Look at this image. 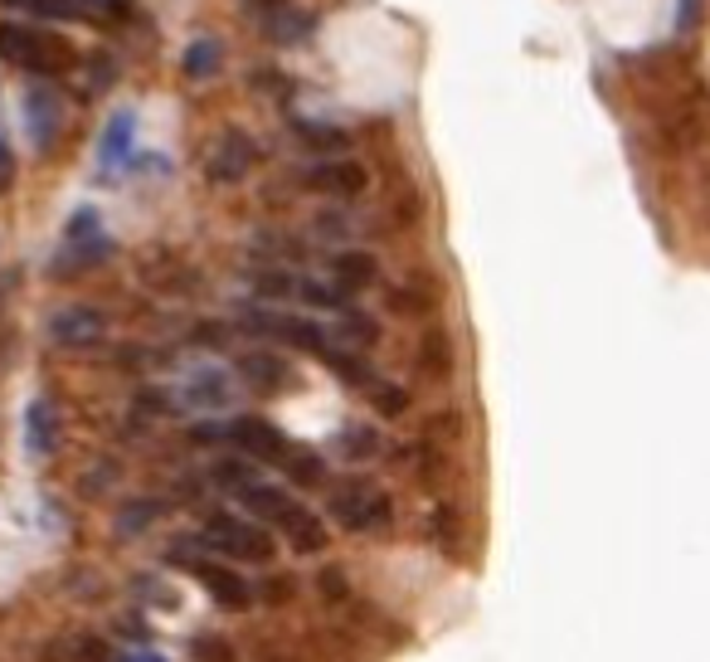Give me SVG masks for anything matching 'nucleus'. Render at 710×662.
Returning a JSON list of instances; mask_svg holds the SVG:
<instances>
[{
  "label": "nucleus",
  "instance_id": "f257e3e1",
  "mask_svg": "<svg viewBox=\"0 0 710 662\" xmlns=\"http://www.w3.org/2000/svg\"><path fill=\"white\" fill-rule=\"evenodd\" d=\"M234 496L249 512L258 516V521H273V526L288 536V545H297V551H321L327 545V521H321L317 512H307L302 502H297L292 492H282V488H273V482H258V478H249V482H239L234 488Z\"/></svg>",
  "mask_w": 710,
  "mask_h": 662
},
{
  "label": "nucleus",
  "instance_id": "f03ea898",
  "mask_svg": "<svg viewBox=\"0 0 710 662\" xmlns=\"http://www.w3.org/2000/svg\"><path fill=\"white\" fill-rule=\"evenodd\" d=\"M196 439H219V443H234L243 458H253V463H278L282 449H288V439H282V429H273L268 419L258 414H243V419H229V424H200Z\"/></svg>",
  "mask_w": 710,
  "mask_h": 662
},
{
  "label": "nucleus",
  "instance_id": "7ed1b4c3",
  "mask_svg": "<svg viewBox=\"0 0 710 662\" xmlns=\"http://www.w3.org/2000/svg\"><path fill=\"white\" fill-rule=\"evenodd\" d=\"M204 545L210 551H219V555H234V560H273V536H268L258 521H249V516H229V512H219V516H210L204 521Z\"/></svg>",
  "mask_w": 710,
  "mask_h": 662
},
{
  "label": "nucleus",
  "instance_id": "20e7f679",
  "mask_svg": "<svg viewBox=\"0 0 710 662\" xmlns=\"http://www.w3.org/2000/svg\"><path fill=\"white\" fill-rule=\"evenodd\" d=\"M331 516L351 531H384L394 506H390V492H380L376 482H341L331 492Z\"/></svg>",
  "mask_w": 710,
  "mask_h": 662
},
{
  "label": "nucleus",
  "instance_id": "39448f33",
  "mask_svg": "<svg viewBox=\"0 0 710 662\" xmlns=\"http://www.w3.org/2000/svg\"><path fill=\"white\" fill-rule=\"evenodd\" d=\"M302 181L317 190V195H336V200H356V195H366V185H370V175H366V165L351 161L341 151V157H317V161H307L302 165Z\"/></svg>",
  "mask_w": 710,
  "mask_h": 662
},
{
  "label": "nucleus",
  "instance_id": "423d86ee",
  "mask_svg": "<svg viewBox=\"0 0 710 662\" xmlns=\"http://www.w3.org/2000/svg\"><path fill=\"white\" fill-rule=\"evenodd\" d=\"M253 165H258V142L249 132H234V127H229V132L210 147V157H204V175H210L214 185H239V181H249Z\"/></svg>",
  "mask_w": 710,
  "mask_h": 662
},
{
  "label": "nucleus",
  "instance_id": "0eeeda50",
  "mask_svg": "<svg viewBox=\"0 0 710 662\" xmlns=\"http://www.w3.org/2000/svg\"><path fill=\"white\" fill-rule=\"evenodd\" d=\"M49 337H54V347H63V351H88L108 337V317L98 308H88V302H73V308H59L49 317Z\"/></svg>",
  "mask_w": 710,
  "mask_h": 662
},
{
  "label": "nucleus",
  "instance_id": "6e6552de",
  "mask_svg": "<svg viewBox=\"0 0 710 662\" xmlns=\"http://www.w3.org/2000/svg\"><path fill=\"white\" fill-rule=\"evenodd\" d=\"M190 570H196V580L204 584V594L219 604V609H229V614H239V609H249L253 604V584L239 575V570H229V565H219V560H190V555H180Z\"/></svg>",
  "mask_w": 710,
  "mask_h": 662
},
{
  "label": "nucleus",
  "instance_id": "1a4fd4ad",
  "mask_svg": "<svg viewBox=\"0 0 710 662\" xmlns=\"http://www.w3.org/2000/svg\"><path fill=\"white\" fill-rule=\"evenodd\" d=\"M180 400H186L190 410H224V404L234 400V380H229V371H219V365H200V371H190Z\"/></svg>",
  "mask_w": 710,
  "mask_h": 662
},
{
  "label": "nucleus",
  "instance_id": "9d476101",
  "mask_svg": "<svg viewBox=\"0 0 710 662\" xmlns=\"http://www.w3.org/2000/svg\"><path fill=\"white\" fill-rule=\"evenodd\" d=\"M239 380L249 390H258V394H278L292 380V371H288V361L273 355V351H243L239 355Z\"/></svg>",
  "mask_w": 710,
  "mask_h": 662
},
{
  "label": "nucleus",
  "instance_id": "9b49d317",
  "mask_svg": "<svg viewBox=\"0 0 710 662\" xmlns=\"http://www.w3.org/2000/svg\"><path fill=\"white\" fill-rule=\"evenodd\" d=\"M263 34L273 44L282 49H292V44H302V40H312L317 34V16L312 10H302V6H273V10H263Z\"/></svg>",
  "mask_w": 710,
  "mask_h": 662
},
{
  "label": "nucleus",
  "instance_id": "f8f14e48",
  "mask_svg": "<svg viewBox=\"0 0 710 662\" xmlns=\"http://www.w3.org/2000/svg\"><path fill=\"white\" fill-rule=\"evenodd\" d=\"M331 278L346 292H360V288H370L380 278V263H376V253H366V249H346V253H336V259H331Z\"/></svg>",
  "mask_w": 710,
  "mask_h": 662
},
{
  "label": "nucleus",
  "instance_id": "ddd939ff",
  "mask_svg": "<svg viewBox=\"0 0 710 662\" xmlns=\"http://www.w3.org/2000/svg\"><path fill=\"white\" fill-rule=\"evenodd\" d=\"M24 112H30V137H34V147L49 151V147H54V137H59V122H63L54 93H49V88H34L30 103H24Z\"/></svg>",
  "mask_w": 710,
  "mask_h": 662
},
{
  "label": "nucleus",
  "instance_id": "4468645a",
  "mask_svg": "<svg viewBox=\"0 0 710 662\" xmlns=\"http://www.w3.org/2000/svg\"><path fill=\"white\" fill-rule=\"evenodd\" d=\"M292 132H297V142L312 147L317 157H341V151H351V137H346L341 127H331V122L297 118V122H292Z\"/></svg>",
  "mask_w": 710,
  "mask_h": 662
},
{
  "label": "nucleus",
  "instance_id": "2eb2a0df",
  "mask_svg": "<svg viewBox=\"0 0 710 662\" xmlns=\"http://www.w3.org/2000/svg\"><path fill=\"white\" fill-rule=\"evenodd\" d=\"M219 69H224V49H219V40H190V49H186V79L204 83V79H214Z\"/></svg>",
  "mask_w": 710,
  "mask_h": 662
},
{
  "label": "nucleus",
  "instance_id": "dca6fc26",
  "mask_svg": "<svg viewBox=\"0 0 710 662\" xmlns=\"http://www.w3.org/2000/svg\"><path fill=\"white\" fill-rule=\"evenodd\" d=\"M297 292H302L312 308H327V312H346L351 308V292L341 283H312V278H297Z\"/></svg>",
  "mask_w": 710,
  "mask_h": 662
},
{
  "label": "nucleus",
  "instance_id": "f3484780",
  "mask_svg": "<svg viewBox=\"0 0 710 662\" xmlns=\"http://www.w3.org/2000/svg\"><path fill=\"white\" fill-rule=\"evenodd\" d=\"M132 127H137V118L132 112H118V118L108 122V132H102V161H122L127 151H132Z\"/></svg>",
  "mask_w": 710,
  "mask_h": 662
},
{
  "label": "nucleus",
  "instance_id": "a211bd4d",
  "mask_svg": "<svg viewBox=\"0 0 710 662\" xmlns=\"http://www.w3.org/2000/svg\"><path fill=\"white\" fill-rule=\"evenodd\" d=\"M253 288L263 292V298H292V292H297V278L282 273V269H258V273H253Z\"/></svg>",
  "mask_w": 710,
  "mask_h": 662
},
{
  "label": "nucleus",
  "instance_id": "6ab92c4d",
  "mask_svg": "<svg viewBox=\"0 0 710 662\" xmlns=\"http://www.w3.org/2000/svg\"><path fill=\"white\" fill-rule=\"evenodd\" d=\"M341 337H346V341H356V347H370V341L380 337V327L370 322V317H360V312L346 308V312H341Z\"/></svg>",
  "mask_w": 710,
  "mask_h": 662
},
{
  "label": "nucleus",
  "instance_id": "aec40b11",
  "mask_svg": "<svg viewBox=\"0 0 710 662\" xmlns=\"http://www.w3.org/2000/svg\"><path fill=\"white\" fill-rule=\"evenodd\" d=\"M380 449V434L370 424H351V434H346V453L351 458H370Z\"/></svg>",
  "mask_w": 710,
  "mask_h": 662
},
{
  "label": "nucleus",
  "instance_id": "412c9836",
  "mask_svg": "<svg viewBox=\"0 0 710 662\" xmlns=\"http://www.w3.org/2000/svg\"><path fill=\"white\" fill-rule=\"evenodd\" d=\"M30 429H34V449H49V404H34L30 410Z\"/></svg>",
  "mask_w": 710,
  "mask_h": 662
},
{
  "label": "nucleus",
  "instance_id": "4be33fe9",
  "mask_svg": "<svg viewBox=\"0 0 710 662\" xmlns=\"http://www.w3.org/2000/svg\"><path fill=\"white\" fill-rule=\"evenodd\" d=\"M701 20V0H677V34H687Z\"/></svg>",
  "mask_w": 710,
  "mask_h": 662
},
{
  "label": "nucleus",
  "instance_id": "5701e85b",
  "mask_svg": "<svg viewBox=\"0 0 710 662\" xmlns=\"http://www.w3.org/2000/svg\"><path fill=\"white\" fill-rule=\"evenodd\" d=\"M10 181H16V157H10V147H6V137H0V190H6Z\"/></svg>",
  "mask_w": 710,
  "mask_h": 662
},
{
  "label": "nucleus",
  "instance_id": "b1692460",
  "mask_svg": "<svg viewBox=\"0 0 710 662\" xmlns=\"http://www.w3.org/2000/svg\"><path fill=\"white\" fill-rule=\"evenodd\" d=\"M253 6H263V10H273V6H288V0H253Z\"/></svg>",
  "mask_w": 710,
  "mask_h": 662
},
{
  "label": "nucleus",
  "instance_id": "393cba45",
  "mask_svg": "<svg viewBox=\"0 0 710 662\" xmlns=\"http://www.w3.org/2000/svg\"><path fill=\"white\" fill-rule=\"evenodd\" d=\"M10 6H40V0H10Z\"/></svg>",
  "mask_w": 710,
  "mask_h": 662
}]
</instances>
